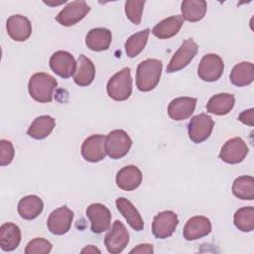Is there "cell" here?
<instances>
[{
  "label": "cell",
  "mask_w": 254,
  "mask_h": 254,
  "mask_svg": "<svg viewBox=\"0 0 254 254\" xmlns=\"http://www.w3.org/2000/svg\"><path fill=\"white\" fill-rule=\"evenodd\" d=\"M154 252V248L152 244H148V243H144V244H139L137 245L135 248H133L130 253H147V254H151Z\"/></svg>",
  "instance_id": "obj_37"
},
{
  "label": "cell",
  "mask_w": 254,
  "mask_h": 254,
  "mask_svg": "<svg viewBox=\"0 0 254 254\" xmlns=\"http://www.w3.org/2000/svg\"><path fill=\"white\" fill-rule=\"evenodd\" d=\"M214 127V121L206 113H200L193 116L188 124L189 138L198 144L209 138Z\"/></svg>",
  "instance_id": "obj_6"
},
{
  "label": "cell",
  "mask_w": 254,
  "mask_h": 254,
  "mask_svg": "<svg viewBox=\"0 0 254 254\" xmlns=\"http://www.w3.org/2000/svg\"><path fill=\"white\" fill-rule=\"evenodd\" d=\"M253 111H254L253 108L242 111L238 116V120L241 121L244 124H247L249 126H253V124H254L253 123Z\"/></svg>",
  "instance_id": "obj_36"
},
{
  "label": "cell",
  "mask_w": 254,
  "mask_h": 254,
  "mask_svg": "<svg viewBox=\"0 0 254 254\" xmlns=\"http://www.w3.org/2000/svg\"><path fill=\"white\" fill-rule=\"evenodd\" d=\"M21 242V230L13 222H6L0 227V247L4 251L15 250Z\"/></svg>",
  "instance_id": "obj_23"
},
{
  "label": "cell",
  "mask_w": 254,
  "mask_h": 254,
  "mask_svg": "<svg viewBox=\"0 0 254 254\" xmlns=\"http://www.w3.org/2000/svg\"><path fill=\"white\" fill-rule=\"evenodd\" d=\"M211 232V222L209 218L201 215L190 217L183 229L184 238L188 241L199 239Z\"/></svg>",
  "instance_id": "obj_16"
},
{
  "label": "cell",
  "mask_w": 254,
  "mask_h": 254,
  "mask_svg": "<svg viewBox=\"0 0 254 254\" xmlns=\"http://www.w3.org/2000/svg\"><path fill=\"white\" fill-rule=\"evenodd\" d=\"M44 208L43 200L37 195H27L18 203V212L20 216L27 220L38 217Z\"/></svg>",
  "instance_id": "obj_28"
},
{
  "label": "cell",
  "mask_w": 254,
  "mask_h": 254,
  "mask_svg": "<svg viewBox=\"0 0 254 254\" xmlns=\"http://www.w3.org/2000/svg\"><path fill=\"white\" fill-rule=\"evenodd\" d=\"M86 216L91 223L93 233H102L110 227L111 213L109 209L101 203H92L86 208Z\"/></svg>",
  "instance_id": "obj_13"
},
{
  "label": "cell",
  "mask_w": 254,
  "mask_h": 254,
  "mask_svg": "<svg viewBox=\"0 0 254 254\" xmlns=\"http://www.w3.org/2000/svg\"><path fill=\"white\" fill-rule=\"evenodd\" d=\"M81 253H100V250L93 245H87L81 250Z\"/></svg>",
  "instance_id": "obj_38"
},
{
  "label": "cell",
  "mask_w": 254,
  "mask_h": 254,
  "mask_svg": "<svg viewBox=\"0 0 254 254\" xmlns=\"http://www.w3.org/2000/svg\"><path fill=\"white\" fill-rule=\"evenodd\" d=\"M57 80L54 76L38 72L31 76L28 89L31 97L40 103L51 102L53 99V91L57 87Z\"/></svg>",
  "instance_id": "obj_2"
},
{
  "label": "cell",
  "mask_w": 254,
  "mask_h": 254,
  "mask_svg": "<svg viewBox=\"0 0 254 254\" xmlns=\"http://www.w3.org/2000/svg\"><path fill=\"white\" fill-rule=\"evenodd\" d=\"M207 4L203 0H185L181 5L182 17L188 22H198L206 14Z\"/></svg>",
  "instance_id": "obj_26"
},
{
  "label": "cell",
  "mask_w": 254,
  "mask_h": 254,
  "mask_svg": "<svg viewBox=\"0 0 254 254\" xmlns=\"http://www.w3.org/2000/svg\"><path fill=\"white\" fill-rule=\"evenodd\" d=\"M105 136L96 134L86 138L81 146V155L87 162L96 163L102 161L106 154Z\"/></svg>",
  "instance_id": "obj_14"
},
{
  "label": "cell",
  "mask_w": 254,
  "mask_h": 254,
  "mask_svg": "<svg viewBox=\"0 0 254 254\" xmlns=\"http://www.w3.org/2000/svg\"><path fill=\"white\" fill-rule=\"evenodd\" d=\"M179 223L178 215L172 210H165L158 213L152 223V232L156 238L165 239L170 237L176 230Z\"/></svg>",
  "instance_id": "obj_12"
},
{
  "label": "cell",
  "mask_w": 254,
  "mask_h": 254,
  "mask_svg": "<svg viewBox=\"0 0 254 254\" xmlns=\"http://www.w3.org/2000/svg\"><path fill=\"white\" fill-rule=\"evenodd\" d=\"M8 35L17 42L28 40L32 34V24L30 20L22 15H12L6 23Z\"/></svg>",
  "instance_id": "obj_17"
},
{
  "label": "cell",
  "mask_w": 254,
  "mask_h": 254,
  "mask_svg": "<svg viewBox=\"0 0 254 254\" xmlns=\"http://www.w3.org/2000/svg\"><path fill=\"white\" fill-rule=\"evenodd\" d=\"M197 99L193 97H177L168 105L169 116L177 121L190 117L196 106Z\"/></svg>",
  "instance_id": "obj_19"
},
{
  "label": "cell",
  "mask_w": 254,
  "mask_h": 254,
  "mask_svg": "<svg viewBox=\"0 0 254 254\" xmlns=\"http://www.w3.org/2000/svg\"><path fill=\"white\" fill-rule=\"evenodd\" d=\"M184 24V19L180 15L172 16L164 19L158 23L153 29L152 33L159 39H169L178 34Z\"/></svg>",
  "instance_id": "obj_24"
},
{
  "label": "cell",
  "mask_w": 254,
  "mask_h": 254,
  "mask_svg": "<svg viewBox=\"0 0 254 254\" xmlns=\"http://www.w3.org/2000/svg\"><path fill=\"white\" fill-rule=\"evenodd\" d=\"M106 90L108 96L113 100L124 101L128 99L133 90L131 69L129 67H124L111 76L107 82Z\"/></svg>",
  "instance_id": "obj_3"
},
{
  "label": "cell",
  "mask_w": 254,
  "mask_h": 254,
  "mask_svg": "<svg viewBox=\"0 0 254 254\" xmlns=\"http://www.w3.org/2000/svg\"><path fill=\"white\" fill-rule=\"evenodd\" d=\"M163 64L158 59H147L137 67L136 85L143 92L153 90L160 81Z\"/></svg>",
  "instance_id": "obj_1"
},
{
  "label": "cell",
  "mask_w": 254,
  "mask_h": 254,
  "mask_svg": "<svg viewBox=\"0 0 254 254\" xmlns=\"http://www.w3.org/2000/svg\"><path fill=\"white\" fill-rule=\"evenodd\" d=\"M234 225L243 232H250L254 228V208L252 206L241 207L233 216Z\"/></svg>",
  "instance_id": "obj_32"
},
{
  "label": "cell",
  "mask_w": 254,
  "mask_h": 254,
  "mask_svg": "<svg viewBox=\"0 0 254 254\" xmlns=\"http://www.w3.org/2000/svg\"><path fill=\"white\" fill-rule=\"evenodd\" d=\"M90 11V7L83 0L68 3L59 12L55 20L62 26L69 27L80 22Z\"/></svg>",
  "instance_id": "obj_8"
},
{
  "label": "cell",
  "mask_w": 254,
  "mask_h": 254,
  "mask_svg": "<svg viewBox=\"0 0 254 254\" xmlns=\"http://www.w3.org/2000/svg\"><path fill=\"white\" fill-rule=\"evenodd\" d=\"M112 40L111 32L106 28L91 29L85 37V45L91 51L101 52L109 48Z\"/></svg>",
  "instance_id": "obj_22"
},
{
  "label": "cell",
  "mask_w": 254,
  "mask_h": 254,
  "mask_svg": "<svg viewBox=\"0 0 254 254\" xmlns=\"http://www.w3.org/2000/svg\"><path fill=\"white\" fill-rule=\"evenodd\" d=\"M235 98L231 93H218L211 96L206 104V110L215 115H225L234 106Z\"/></svg>",
  "instance_id": "obj_27"
},
{
  "label": "cell",
  "mask_w": 254,
  "mask_h": 254,
  "mask_svg": "<svg viewBox=\"0 0 254 254\" xmlns=\"http://www.w3.org/2000/svg\"><path fill=\"white\" fill-rule=\"evenodd\" d=\"M73 215V211L66 205L61 206L51 212L47 220V227L53 234H65L71 227Z\"/></svg>",
  "instance_id": "obj_11"
},
{
  "label": "cell",
  "mask_w": 254,
  "mask_h": 254,
  "mask_svg": "<svg viewBox=\"0 0 254 254\" xmlns=\"http://www.w3.org/2000/svg\"><path fill=\"white\" fill-rule=\"evenodd\" d=\"M143 175L140 169L134 165L125 166L116 174V185L119 189L130 191L137 189L142 183Z\"/></svg>",
  "instance_id": "obj_18"
},
{
  "label": "cell",
  "mask_w": 254,
  "mask_h": 254,
  "mask_svg": "<svg viewBox=\"0 0 254 254\" xmlns=\"http://www.w3.org/2000/svg\"><path fill=\"white\" fill-rule=\"evenodd\" d=\"M49 64L57 75L62 78H69L75 72L77 62L69 52L57 51L51 56Z\"/></svg>",
  "instance_id": "obj_10"
},
{
  "label": "cell",
  "mask_w": 254,
  "mask_h": 254,
  "mask_svg": "<svg viewBox=\"0 0 254 254\" xmlns=\"http://www.w3.org/2000/svg\"><path fill=\"white\" fill-rule=\"evenodd\" d=\"M254 79V66L250 62H241L234 65L230 72V81L236 86H246Z\"/></svg>",
  "instance_id": "obj_29"
},
{
  "label": "cell",
  "mask_w": 254,
  "mask_h": 254,
  "mask_svg": "<svg viewBox=\"0 0 254 254\" xmlns=\"http://www.w3.org/2000/svg\"><path fill=\"white\" fill-rule=\"evenodd\" d=\"M224 70L222 59L216 54H206L202 57L197 74L203 81L213 82L220 78Z\"/></svg>",
  "instance_id": "obj_9"
},
{
  "label": "cell",
  "mask_w": 254,
  "mask_h": 254,
  "mask_svg": "<svg viewBox=\"0 0 254 254\" xmlns=\"http://www.w3.org/2000/svg\"><path fill=\"white\" fill-rule=\"evenodd\" d=\"M130 241V234L126 229L125 225L115 220L112 224L111 229L106 233L104 237V244L107 251L111 254H118L128 245Z\"/></svg>",
  "instance_id": "obj_7"
},
{
  "label": "cell",
  "mask_w": 254,
  "mask_h": 254,
  "mask_svg": "<svg viewBox=\"0 0 254 254\" xmlns=\"http://www.w3.org/2000/svg\"><path fill=\"white\" fill-rule=\"evenodd\" d=\"M232 193L242 200L254 199V178L251 176H240L232 184Z\"/></svg>",
  "instance_id": "obj_30"
},
{
  "label": "cell",
  "mask_w": 254,
  "mask_h": 254,
  "mask_svg": "<svg viewBox=\"0 0 254 254\" xmlns=\"http://www.w3.org/2000/svg\"><path fill=\"white\" fill-rule=\"evenodd\" d=\"M248 153L246 143L240 138H232L222 146L219 158L227 164H238L242 162Z\"/></svg>",
  "instance_id": "obj_15"
},
{
  "label": "cell",
  "mask_w": 254,
  "mask_h": 254,
  "mask_svg": "<svg viewBox=\"0 0 254 254\" xmlns=\"http://www.w3.org/2000/svg\"><path fill=\"white\" fill-rule=\"evenodd\" d=\"M198 45L192 39H187L180 46L167 65V72L173 73L185 68L196 56Z\"/></svg>",
  "instance_id": "obj_5"
},
{
  "label": "cell",
  "mask_w": 254,
  "mask_h": 254,
  "mask_svg": "<svg viewBox=\"0 0 254 254\" xmlns=\"http://www.w3.org/2000/svg\"><path fill=\"white\" fill-rule=\"evenodd\" d=\"M150 35V30L145 29L142 31H139L129 37L127 41L125 42V53L129 58H134L138 56L145 48L148 38Z\"/></svg>",
  "instance_id": "obj_31"
},
{
  "label": "cell",
  "mask_w": 254,
  "mask_h": 254,
  "mask_svg": "<svg viewBox=\"0 0 254 254\" xmlns=\"http://www.w3.org/2000/svg\"><path fill=\"white\" fill-rule=\"evenodd\" d=\"M115 204L118 211L122 214V216L126 219V221L133 229H135L136 231L143 230L144 220L137 208L130 200L124 197H119L116 199Z\"/></svg>",
  "instance_id": "obj_20"
},
{
  "label": "cell",
  "mask_w": 254,
  "mask_h": 254,
  "mask_svg": "<svg viewBox=\"0 0 254 254\" xmlns=\"http://www.w3.org/2000/svg\"><path fill=\"white\" fill-rule=\"evenodd\" d=\"M56 125V120L50 115H41L36 117L28 129V135L36 140L47 138Z\"/></svg>",
  "instance_id": "obj_25"
},
{
  "label": "cell",
  "mask_w": 254,
  "mask_h": 254,
  "mask_svg": "<svg viewBox=\"0 0 254 254\" xmlns=\"http://www.w3.org/2000/svg\"><path fill=\"white\" fill-rule=\"evenodd\" d=\"M145 3L144 0H129L125 2V14L133 24L139 25L141 23Z\"/></svg>",
  "instance_id": "obj_33"
},
{
  "label": "cell",
  "mask_w": 254,
  "mask_h": 254,
  "mask_svg": "<svg viewBox=\"0 0 254 254\" xmlns=\"http://www.w3.org/2000/svg\"><path fill=\"white\" fill-rule=\"evenodd\" d=\"M132 139L121 129L111 131L105 138L106 154L111 159H120L128 154L132 147Z\"/></svg>",
  "instance_id": "obj_4"
},
{
  "label": "cell",
  "mask_w": 254,
  "mask_h": 254,
  "mask_svg": "<svg viewBox=\"0 0 254 254\" xmlns=\"http://www.w3.org/2000/svg\"><path fill=\"white\" fill-rule=\"evenodd\" d=\"M52 243L42 237L32 239L25 248L26 254H47L52 250Z\"/></svg>",
  "instance_id": "obj_34"
},
{
  "label": "cell",
  "mask_w": 254,
  "mask_h": 254,
  "mask_svg": "<svg viewBox=\"0 0 254 254\" xmlns=\"http://www.w3.org/2000/svg\"><path fill=\"white\" fill-rule=\"evenodd\" d=\"M15 156V150L13 144L8 140L0 141V165L7 166L9 165Z\"/></svg>",
  "instance_id": "obj_35"
},
{
  "label": "cell",
  "mask_w": 254,
  "mask_h": 254,
  "mask_svg": "<svg viewBox=\"0 0 254 254\" xmlns=\"http://www.w3.org/2000/svg\"><path fill=\"white\" fill-rule=\"evenodd\" d=\"M95 77V66L92 61L84 55L77 59L76 69L73 74L74 82L79 86H87L92 83Z\"/></svg>",
  "instance_id": "obj_21"
}]
</instances>
